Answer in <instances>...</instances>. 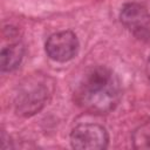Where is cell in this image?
Listing matches in <instances>:
<instances>
[{"instance_id": "7", "label": "cell", "mask_w": 150, "mask_h": 150, "mask_svg": "<svg viewBox=\"0 0 150 150\" xmlns=\"http://www.w3.org/2000/svg\"><path fill=\"white\" fill-rule=\"evenodd\" d=\"M132 142L137 149H150V122L144 123L134 132Z\"/></svg>"}, {"instance_id": "8", "label": "cell", "mask_w": 150, "mask_h": 150, "mask_svg": "<svg viewBox=\"0 0 150 150\" xmlns=\"http://www.w3.org/2000/svg\"><path fill=\"white\" fill-rule=\"evenodd\" d=\"M146 75H148V77L150 79V56H149L148 62H146Z\"/></svg>"}, {"instance_id": "3", "label": "cell", "mask_w": 150, "mask_h": 150, "mask_svg": "<svg viewBox=\"0 0 150 150\" xmlns=\"http://www.w3.org/2000/svg\"><path fill=\"white\" fill-rule=\"evenodd\" d=\"M108 143L109 136L105 128L96 123L79 124L70 134V144L74 149L101 150L105 149Z\"/></svg>"}, {"instance_id": "2", "label": "cell", "mask_w": 150, "mask_h": 150, "mask_svg": "<svg viewBox=\"0 0 150 150\" xmlns=\"http://www.w3.org/2000/svg\"><path fill=\"white\" fill-rule=\"evenodd\" d=\"M48 86L43 82L30 79L21 84L18 94L15 95L14 105L18 114L22 116H32L39 112L48 100Z\"/></svg>"}, {"instance_id": "6", "label": "cell", "mask_w": 150, "mask_h": 150, "mask_svg": "<svg viewBox=\"0 0 150 150\" xmlns=\"http://www.w3.org/2000/svg\"><path fill=\"white\" fill-rule=\"evenodd\" d=\"M23 45L19 41L9 43L1 49L0 53V66L2 71H12L14 70L21 62L23 56Z\"/></svg>"}, {"instance_id": "4", "label": "cell", "mask_w": 150, "mask_h": 150, "mask_svg": "<svg viewBox=\"0 0 150 150\" xmlns=\"http://www.w3.org/2000/svg\"><path fill=\"white\" fill-rule=\"evenodd\" d=\"M123 26L138 40L146 41L150 39V13L141 4H125L120 14Z\"/></svg>"}, {"instance_id": "5", "label": "cell", "mask_w": 150, "mask_h": 150, "mask_svg": "<svg viewBox=\"0 0 150 150\" xmlns=\"http://www.w3.org/2000/svg\"><path fill=\"white\" fill-rule=\"evenodd\" d=\"M79 52V40L70 30L55 33L46 41L47 55L57 62H66L71 60Z\"/></svg>"}, {"instance_id": "1", "label": "cell", "mask_w": 150, "mask_h": 150, "mask_svg": "<svg viewBox=\"0 0 150 150\" xmlns=\"http://www.w3.org/2000/svg\"><path fill=\"white\" fill-rule=\"evenodd\" d=\"M121 98V82L109 68L96 66L88 69L74 90V100L91 114H107L116 108Z\"/></svg>"}]
</instances>
